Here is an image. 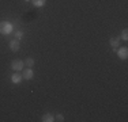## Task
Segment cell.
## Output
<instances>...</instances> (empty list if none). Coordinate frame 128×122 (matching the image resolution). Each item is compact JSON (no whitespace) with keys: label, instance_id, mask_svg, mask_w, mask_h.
I'll return each instance as SVG.
<instances>
[{"label":"cell","instance_id":"cell-1","mask_svg":"<svg viewBox=\"0 0 128 122\" xmlns=\"http://www.w3.org/2000/svg\"><path fill=\"white\" fill-rule=\"evenodd\" d=\"M23 66H25V61H22V60H12L11 61V68L14 69V71H16V72H20L23 69Z\"/></svg>","mask_w":128,"mask_h":122},{"label":"cell","instance_id":"cell-2","mask_svg":"<svg viewBox=\"0 0 128 122\" xmlns=\"http://www.w3.org/2000/svg\"><path fill=\"white\" fill-rule=\"evenodd\" d=\"M12 31V26H11V23L8 22H0V33H3V34H8V33Z\"/></svg>","mask_w":128,"mask_h":122},{"label":"cell","instance_id":"cell-3","mask_svg":"<svg viewBox=\"0 0 128 122\" xmlns=\"http://www.w3.org/2000/svg\"><path fill=\"white\" fill-rule=\"evenodd\" d=\"M22 77L25 79V80H32V79L34 77V72H33V69H32V68H26V69H23V72H22Z\"/></svg>","mask_w":128,"mask_h":122},{"label":"cell","instance_id":"cell-4","mask_svg":"<svg viewBox=\"0 0 128 122\" xmlns=\"http://www.w3.org/2000/svg\"><path fill=\"white\" fill-rule=\"evenodd\" d=\"M117 56H118V59H121V60H126L127 57H128V49L126 46H123V48H120L117 50Z\"/></svg>","mask_w":128,"mask_h":122},{"label":"cell","instance_id":"cell-5","mask_svg":"<svg viewBox=\"0 0 128 122\" xmlns=\"http://www.w3.org/2000/svg\"><path fill=\"white\" fill-rule=\"evenodd\" d=\"M8 46H10L11 52H18L19 50V41L18 39H12V41H10Z\"/></svg>","mask_w":128,"mask_h":122},{"label":"cell","instance_id":"cell-6","mask_svg":"<svg viewBox=\"0 0 128 122\" xmlns=\"http://www.w3.org/2000/svg\"><path fill=\"white\" fill-rule=\"evenodd\" d=\"M22 75H20L19 72H15L14 75H11V81H12V83H15V84H18V83H20V81H22Z\"/></svg>","mask_w":128,"mask_h":122},{"label":"cell","instance_id":"cell-7","mask_svg":"<svg viewBox=\"0 0 128 122\" xmlns=\"http://www.w3.org/2000/svg\"><path fill=\"white\" fill-rule=\"evenodd\" d=\"M109 44L113 46V49L116 50V49L118 48V45H120V37H113V38L109 39Z\"/></svg>","mask_w":128,"mask_h":122},{"label":"cell","instance_id":"cell-8","mask_svg":"<svg viewBox=\"0 0 128 122\" xmlns=\"http://www.w3.org/2000/svg\"><path fill=\"white\" fill-rule=\"evenodd\" d=\"M41 121H42V122H53V121H54V115H52L50 113H46V114L42 115Z\"/></svg>","mask_w":128,"mask_h":122},{"label":"cell","instance_id":"cell-9","mask_svg":"<svg viewBox=\"0 0 128 122\" xmlns=\"http://www.w3.org/2000/svg\"><path fill=\"white\" fill-rule=\"evenodd\" d=\"M30 1H33V5H36V7H44L46 0H30Z\"/></svg>","mask_w":128,"mask_h":122},{"label":"cell","instance_id":"cell-10","mask_svg":"<svg viewBox=\"0 0 128 122\" xmlns=\"http://www.w3.org/2000/svg\"><path fill=\"white\" fill-rule=\"evenodd\" d=\"M34 59H32V57H27V59L25 60V65L27 66V68H33V65H34Z\"/></svg>","mask_w":128,"mask_h":122},{"label":"cell","instance_id":"cell-11","mask_svg":"<svg viewBox=\"0 0 128 122\" xmlns=\"http://www.w3.org/2000/svg\"><path fill=\"white\" fill-rule=\"evenodd\" d=\"M121 39L123 41H128V30L124 29L123 31H121Z\"/></svg>","mask_w":128,"mask_h":122},{"label":"cell","instance_id":"cell-12","mask_svg":"<svg viewBox=\"0 0 128 122\" xmlns=\"http://www.w3.org/2000/svg\"><path fill=\"white\" fill-rule=\"evenodd\" d=\"M54 121L63 122V121H64V115H63V114H56V115H54Z\"/></svg>","mask_w":128,"mask_h":122},{"label":"cell","instance_id":"cell-13","mask_svg":"<svg viewBox=\"0 0 128 122\" xmlns=\"http://www.w3.org/2000/svg\"><path fill=\"white\" fill-rule=\"evenodd\" d=\"M22 38H23V33L22 31H16V33H15V39L19 41V39H22Z\"/></svg>","mask_w":128,"mask_h":122},{"label":"cell","instance_id":"cell-14","mask_svg":"<svg viewBox=\"0 0 128 122\" xmlns=\"http://www.w3.org/2000/svg\"><path fill=\"white\" fill-rule=\"evenodd\" d=\"M25 1H30V0H25Z\"/></svg>","mask_w":128,"mask_h":122}]
</instances>
